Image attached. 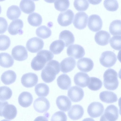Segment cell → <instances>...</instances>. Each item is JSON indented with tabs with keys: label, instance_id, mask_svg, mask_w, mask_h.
Returning <instances> with one entry per match:
<instances>
[{
	"label": "cell",
	"instance_id": "cell-1",
	"mask_svg": "<svg viewBox=\"0 0 121 121\" xmlns=\"http://www.w3.org/2000/svg\"><path fill=\"white\" fill-rule=\"evenodd\" d=\"M60 63L53 60L49 61L42 70L41 77L45 82H52L55 79L56 75L60 72Z\"/></svg>",
	"mask_w": 121,
	"mask_h": 121
},
{
	"label": "cell",
	"instance_id": "cell-2",
	"mask_svg": "<svg viewBox=\"0 0 121 121\" xmlns=\"http://www.w3.org/2000/svg\"><path fill=\"white\" fill-rule=\"evenodd\" d=\"M53 57V54L50 51L46 50H41L32 60L31 64V67L35 71L41 70L46 63L52 60Z\"/></svg>",
	"mask_w": 121,
	"mask_h": 121
},
{
	"label": "cell",
	"instance_id": "cell-3",
	"mask_svg": "<svg viewBox=\"0 0 121 121\" xmlns=\"http://www.w3.org/2000/svg\"><path fill=\"white\" fill-rule=\"evenodd\" d=\"M103 83L105 87L108 90H114L119 85L117 72L114 69H109L104 73Z\"/></svg>",
	"mask_w": 121,
	"mask_h": 121
},
{
	"label": "cell",
	"instance_id": "cell-4",
	"mask_svg": "<svg viewBox=\"0 0 121 121\" xmlns=\"http://www.w3.org/2000/svg\"><path fill=\"white\" fill-rule=\"evenodd\" d=\"M17 113V108L14 105L9 104L7 101H0V116L11 120L16 117Z\"/></svg>",
	"mask_w": 121,
	"mask_h": 121
},
{
	"label": "cell",
	"instance_id": "cell-5",
	"mask_svg": "<svg viewBox=\"0 0 121 121\" xmlns=\"http://www.w3.org/2000/svg\"><path fill=\"white\" fill-rule=\"evenodd\" d=\"M100 64L103 66L110 68L113 66L117 60V57L115 53L110 51L103 52L99 58Z\"/></svg>",
	"mask_w": 121,
	"mask_h": 121
},
{
	"label": "cell",
	"instance_id": "cell-6",
	"mask_svg": "<svg viewBox=\"0 0 121 121\" xmlns=\"http://www.w3.org/2000/svg\"><path fill=\"white\" fill-rule=\"evenodd\" d=\"M119 117V110L117 107L111 104L108 106L100 118L101 121H115Z\"/></svg>",
	"mask_w": 121,
	"mask_h": 121
},
{
	"label": "cell",
	"instance_id": "cell-7",
	"mask_svg": "<svg viewBox=\"0 0 121 121\" xmlns=\"http://www.w3.org/2000/svg\"><path fill=\"white\" fill-rule=\"evenodd\" d=\"M44 45V43L43 40L37 37H34L27 41L26 48L30 52L36 53L42 49Z\"/></svg>",
	"mask_w": 121,
	"mask_h": 121
},
{
	"label": "cell",
	"instance_id": "cell-8",
	"mask_svg": "<svg viewBox=\"0 0 121 121\" xmlns=\"http://www.w3.org/2000/svg\"><path fill=\"white\" fill-rule=\"evenodd\" d=\"M74 17L73 12L71 10L69 9L60 13L58 17L57 22L61 26H66L72 23Z\"/></svg>",
	"mask_w": 121,
	"mask_h": 121
},
{
	"label": "cell",
	"instance_id": "cell-9",
	"mask_svg": "<svg viewBox=\"0 0 121 121\" xmlns=\"http://www.w3.org/2000/svg\"><path fill=\"white\" fill-rule=\"evenodd\" d=\"M104 109V106L101 103L98 102H93L88 106L87 112L91 117L96 118L102 115Z\"/></svg>",
	"mask_w": 121,
	"mask_h": 121
},
{
	"label": "cell",
	"instance_id": "cell-10",
	"mask_svg": "<svg viewBox=\"0 0 121 121\" xmlns=\"http://www.w3.org/2000/svg\"><path fill=\"white\" fill-rule=\"evenodd\" d=\"M88 18V15L85 13L78 12L75 15L73 24L76 28L79 30L83 29L86 26Z\"/></svg>",
	"mask_w": 121,
	"mask_h": 121
},
{
	"label": "cell",
	"instance_id": "cell-11",
	"mask_svg": "<svg viewBox=\"0 0 121 121\" xmlns=\"http://www.w3.org/2000/svg\"><path fill=\"white\" fill-rule=\"evenodd\" d=\"M50 103L48 99L45 97H40L36 99L33 103L34 109L40 113L46 112L49 109Z\"/></svg>",
	"mask_w": 121,
	"mask_h": 121
},
{
	"label": "cell",
	"instance_id": "cell-12",
	"mask_svg": "<svg viewBox=\"0 0 121 121\" xmlns=\"http://www.w3.org/2000/svg\"><path fill=\"white\" fill-rule=\"evenodd\" d=\"M68 56L75 59H79L83 57L85 52L83 48L81 46L74 44L70 46L67 49Z\"/></svg>",
	"mask_w": 121,
	"mask_h": 121
},
{
	"label": "cell",
	"instance_id": "cell-13",
	"mask_svg": "<svg viewBox=\"0 0 121 121\" xmlns=\"http://www.w3.org/2000/svg\"><path fill=\"white\" fill-rule=\"evenodd\" d=\"M103 22L100 17L96 14H93L89 17L88 26L91 31L96 32L100 30L102 27Z\"/></svg>",
	"mask_w": 121,
	"mask_h": 121
},
{
	"label": "cell",
	"instance_id": "cell-14",
	"mask_svg": "<svg viewBox=\"0 0 121 121\" xmlns=\"http://www.w3.org/2000/svg\"><path fill=\"white\" fill-rule=\"evenodd\" d=\"M83 89L77 86L70 88L68 91V95L72 102H78L81 100L84 96Z\"/></svg>",
	"mask_w": 121,
	"mask_h": 121
},
{
	"label": "cell",
	"instance_id": "cell-15",
	"mask_svg": "<svg viewBox=\"0 0 121 121\" xmlns=\"http://www.w3.org/2000/svg\"><path fill=\"white\" fill-rule=\"evenodd\" d=\"M12 55L15 60L21 61L26 59L28 57V52L26 48L21 45L15 46L12 49Z\"/></svg>",
	"mask_w": 121,
	"mask_h": 121
},
{
	"label": "cell",
	"instance_id": "cell-16",
	"mask_svg": "<svg viewBox=\"0 0 121 121\" xmlns=\"http://www.w3.org/2000/svg\"><path fill=\"white\" fill-rule=\"evenodd\" d=\"M38 82V77L35 74L29 73L23 74L21 78L22 85L27 88H30L35 86Z\"/></svg>",
	"mask_w": 121,
	"mask_h": 121
},
{
	"label": "cell",
	"instance_id": "cell-17",
	"mask_svg": "<svg viewBox=\"0 0 121 121\" xmlns=\"http://www.w3.org/2000/svg\"><path fill=\"white\" fill-rule=\"evenodd\" d=\"M23 26V23L21 19H18L13 21L9 25L8 31L12 35L18 34L22 35L23 31L22 30Z\"/></svg>",
	"mask_w": 121,
	"mask_h": 121
},
{
	"label": "cell",
	"instance_id": "cell-18",
	"mask_svg": "<svg viewBox=\"0 0 121 121\" xmlns=\"http://www.w3.org/2000/svg\"><path fill=\"white\" fill-rule=\"evenodd\" d=\"M94 63L91 59L83 57L79 59L77 62V66L80 71L88 72L91 71L94 67Z\"/></svg>",
	"mask_w": 121,
	"mask_h": 121
},
{
	"label": "cell",
	"instance_id": "cell-19",
	"mask_svg": "<svg viewBox=\"0 0 121 121\" xmlns=\"http://www.w3.org/2000/svg\"><path fill=\"white\" fill-rule=\"evenodd\" d=\"M110 38L111 36L109 33L103 30L96 33L95 36V39L96 43L102 46H105L108 44Z\"/></svg>",
	"mask_w": 121,
	"mask_h": 121
},
{
	"label": "cell",
	"instance_id": "cell-20",
	"mask_svg": "<svg viewBox=\"0 0 121 121\" xmlns=\"http://www.w3.org/2000/svg\"><path fill=\"white\" fill-rule=\"evenodd\" d=\"M84 113L83 107L80 105L75 104L72 106L68 112V115L70 119L76 120L81 118Z\"/></svg>",
	"mask_w": 121,
	"mask_h": 121
},
{
	"label": "cell",
	"instance_id": "cell-21",
	"mask_svg": "<svg viewBox=\"0 0 121 121\" xmlns=\"http://www.w3.org/2000/svg\"><path fill=\"white\" fill-rule=\"evenodd\" d=\"M76 61L71 57L65 58L60 63V71L62 72L66 73L72 70L75 67Z\"/></svg>",
	"mask_w": 121,
	"mask_h": 121
},
{
	"label": "cell",
	"instance_id": "cell-22",
	"mask_svg": "<svg viewBox=\"0 0 121 121\" xmlns=\"http://www.w3.org/2000/svg\"><path fill=\"white\" fill-rule=\"evenodd\" d=\"M56 103L59 109L64 112L69 110L71 106L70 100L67 96L64 95L59 96L56 98Z\"/></svg>",
	"mask_w": 121,
	"mask_h": 121
},
{
	"label": "cell",
	"instance_id": "cell-23",
	"mask_svg": "<svg viewBox=\"0 0 121 121\" xmlns=\"http://www.w3.org/2000/svg\"><path fill=\"white\" fill-rule=\"evenodd\" d=\"M89 77L86 73L79 72L76 73L74 77V81L75 84L82 88L87 86Z\"/></svg>",
	"mask_w": 121,
	"mask_h": 121
},
{
	"label": "cell",
	"instance_id": "cell-24",
	"mask_svg": "<svg viewBox=\"0 0 121 121\" xmlns=\"http://www.w3.org/2000/svg\"><path fill=\"white\" fill-rule=\"evenodd\" d=\"M32 94L27 91H24L21 93L18 97V102L22 107L24 108L29 107L32 104L33 101Z\"/></svg>",
	"mask_w": 121,
	"mask_h": 121
},
{
	"label": "cell",
	"instance_id": "cell-25",
	"mask_svg": "<svg viewBox=\"0 0 121 121\" xmlns=\"http://www.w3.org/2000/svg\"><path fill=\"white\" fill-rule=\"evenodd\" d=\"M59 39L64 42L65 46L66 47L73 44L75 40L73 34L68 30H64L61 31L59 34Z\"/></svg>",
	"mask_w": 121,
	"mask_h": 121
},
{
	"label": "cell",
	"instance_id": "cell-26",
	"mask_svg": "<svg viewBox=\"0 0 121 121\" xmlns=\"http://www.w3.org/2000/svg\"><path fill=\"white\" fill-rule=\"evenodd\" d=\"M99 98L102 102L107 103H111L117 102V95L112 92L104 91L101 92Z\"/></svg>",
	"mask_w": 121,
	"mask_h": 121
},
{
	"label": "cell",
	"instance_id": "cell-27",
	"mask_svg": "<svg viewBox=\"0 0 121 121\" xmlns=\"http://www.w3.org/2000/svg\"><path fill=\"white\" fill-rule=\"evenodd\" d=\"M57 84L59 87L63 90H68L71 86V80L69 77L65 74H62L57 78Z\"/></svg>",
	"mask_w": 121,
	"mask_h": 121
},
{
	"label": "cell",
	"instance_id": "cell-28",
	"mask_svg": "<svg viewBox=\"0 0 121 121\" xmlns=\"http://www.w3.org/2000/svg\"><path fill=\"white\" fill-rule=\"evenodd\" d=\"M17 75L13 71L9 70L4 72L1 75V79L5 85H9L14 82L16 80Z\"/></svg>",
	"mask_w": 121,
	"mask_h": 121
},
{
	"label": "cell",
	"instance_id": "cell-29",
	"mask_svg": "<svg viewBox=\"0 0 121 121\" xmlns=\"http://www.w3.org/2000/svg\"><path fill=\"white\" fill-rule=\"evenodd\" d=\"M19 6L21 10L24 13L27 14L32 13L35 10V3L31 0H22Z\"/></svg>",
	"mask_w": 121,
	"mask_h": 121
},
{
	"label": "cell",
	"instance_id": "cell-30",
	"mask_svg": "<svg viewBox=\"0 0 121 121\" xmlns=\"http://www.w3.org/2000/svg\"><path fill=\"white\" fill-rule=\"evenodd\" d=\"M14 60L11 55L7 53H0V65L4 68H9L12 66Z\"/></svg>",
	"mask_w": 121,
	"mask_h": 121
},
{
	"label": "cell",
	"instance_id": "cell-31",
	"mask_svg": "<svg viewBox=\"0 0 121 121\" xmlns=\"http://www.w3.org/2000/svg\"><path fill=\"white\" fill-rule=\"evenodd\" d=\"M21 14L19 8L16 5H12L9 7L7 11L6 15L8 18L11 20L18 18Z\"/></svg>",
	"mask_w": 121,
	"mask_h": 121
},
{
	"label": "cell",
	"instance_id": "cell-32",
	"mask_svg": "<svg viewBox=\"0 0 121 121\" xmlns=\"http://www.w3.org/2000/svg\"><path fill=\"white\" fill-rule=\"evenodd\" d=\"M65 44L62 40H58L53 41L50 44L49 50L54 54H60L64 48Z\"/></svg>",
	"mask_w": 121,
	"mask_h": 121
},
{
	"label": "cell",
	"instance_id": "cell-33",
	"mask_svg": "<svg viewBox=\"0 0 121 121\" xmlns=\"http://www.w3.org/2000/svg\"><path fill=\"white\" fill-rule=\"evenodd\" d=\"M35 90L38 96L46 97L48 94L49 88L46 84L41 83L37 84L35 87Z\"/></svg>",
	"mask_w": 121,
	"mask_h": 121
},
{
	"label": "cell",
	"instance_id": "cell-34",
	"mask_svg": "<svg viewBox=\"0 0 121 121\" xmlns=\"http://www.w3.org/2000/svg\"><path fill=\"white\" fill-rule=\"evenodd\" d=\"M27 21L30 25L33 26L37 27L41 24L42 19L41 16L39 14L33 13L29 15Z\"/></svg>",
	"mask_w": 121,
	"mask_h": 121
},
{
	"label": "cell",
	"instance_id": "cell-35",
	"mask_svg": "<svg viewBox=\"0 0 121 121\" xmlns=\"http://www.w3.org/2000/svg\"><path fill=\"white\" fill-rule=\"evenodd\" d=\"M36 34L39 37L43 39H46L51 35L52 31L47 26H42L36 29Z\"/></svg>",
	"mask_w": 121,
	"mask_h": 121
},
{
	"label": "cell",
	"instance_id": "cell-36",
	"mask_svg": "<svg viewBox=\"0 0 121 121\" xmlns=\"http://www.w3.org/2000/svg\"><path fill=\"white\" fill-rule=\"evenodd\" d=\"M109 30L113 35H121V21L116 20L113 21L110 24Z\"/></svg>",
	"mask_w": 121,
	"mask_h": 121
},
{
	"label": "cell",
	"instance_id": "cell-37",
	"mask_svg": "<svg viewBox=\"0 0 121 121\" xmlns=\"http://www.w3.org/2000/svg\"><path fill=\"white\" fill-rule=\"evenodd\" d=\"M102 86V82L99 79L95 77H90L87 86L90 89L97 91L101 88Z\"/></svg>",
	"mask_w": 121,
	"mask_h": 121
},
{
	"label": "cell",
	"instance_id": "cell-38",
	"mask_svg": "<svg viewBox=\"0 0 121 121\" xmlns=\"http://www.w3.org/2000/svg\"><path fill=\"white\" fill-rule=\"evenodd\" d=\"M12 95L11 90L6 86L0 87V100L3 101L10 99Z\"/></svg>",
	"mask_w": 121,
	"mask_h": 121
},
{
	"label": "cell",
	"instance_id": "cell-39",
	"mask_svg": "<svg viewBox=\"0 0 121 121\" xmlns=\"http://www.w3.org/2000/svg\"><path fill=\"white\" fill-rule=\"evenodd\" d=\"M69 5V0H56L54 3L55 9L60 12L64 11L67 10Z\"/></svg>",
	"mask_w": 121,
	"mask_h": 121
},
{
	"label": "cell",
	"instance_id": "cell-40",
	"mask_svg": "<svg viewBox=\"0 0 121 121\" xmlns=\"http://www.w3.org/2000/svg\"><path fill=\"white\" fill-rule=\"evenodd\" d=\"M73 5L77 10L84 11L88 8L89 4L87 0H74Z\"/></svg>",
	"mask_w": 121,
	"mask_h": 121
},
{
	"label": "cell",
	"instance_id": "cell-41",
	"mask_svg": "<svg viewBox=\"0 0 121 121\" xmlns=\"http://www.w3.org/2000/svg\"><path fill=\"white\" fill-rule=\"evenodd\" d=\"M103 4L106 9L110 11H116L119 7L118 4L117 0H104Z\"/></svg>",
	"mask_w": 121,
	"mask_h": 121
},
{
	"label": "cell",
	"instance_id": "cell-42",
	"mask_svg": "<svg viewBox=\"0 0 121 121\" xmlns=\"http://www.w3.org/2000/svg\"><path fill=\"white\" fill-rule=\"evenodd\" d=\"M11 44L9 37L4 35H0V50L4 51L8 49Z\"/></svg>",
	"mask_w": 121,
	"mask_h": 121
},
{
	"label": "cell",
	"instance_id": "cell-43",
	"mask_svg": "<svg viewBox=\"0 0 121 121\" xmlns=\"http://www.w3.org/2000/svg\"><path fill=\"white\" fill-rule=\"evenodd\" d=\"M110 43L111 47L114 49L120 50L121 49V36H114L110 39Z\"/></svg>",
	"mask_w": 121,
	"mask_h": 121
},
{
	"label": "cell",
	"instance_id": "cell-44",
	"mask_svg": "<svg viewBox=\"0 0 121 121\" xmlns=\"http://www.w3.org/2000/svg\"><path fill=\"white\" fill-rule=\"evenodd\" d=\"M67 116L65 113L61 111H58L53 114L51 121H66Z\"/></svg>",
	"mask_w": 121,
	"mask_h": 121
},
{
	"label": "cell",
	"instance_id": "cell-45",
	"mask_svg": "<svg viewBox=\"0 0 121 121\" xmlns=\"http://www.w3.org/2000/svg\"><path fill=\"white\" fill-rule=\"evenodd\" d=\"M8 24L6 19L4 18L0 17V34H2L6 31Z\"/></svg>",
	"mask_w": 121,
	"mask_h": 121
},
{
	"label": "cell",
	"instance_id": "cell-46",
	"mask_svg": "<svg viewBox=\"0 0 121 121\" xmlns=\"http://www.w3.org/2000/svg\"><path fill=\"white\" fill-rule=\"evenodd\" d=\"M89 3L92 4L96 5L99 4L102 0H88Z\"/></svg>",
	"mask_w": 121,
	"mask_h": 121
},
{
	"label": "cell",
	"instance_id": "cell-47",
	"mask_svg": "<svg viewBox=\"0 0 121 121\" xmlns=\"http://www.w3.org/2000/svg\"><path fill=\"white\" fill-rule=\"evenodd\" d=\"M45 2L49 3H53L56 0H44Z\"/></svg>",
	"mask_w": 121,
	"mask_h": 121
},
{
	"label": "cell",
	"instance_id": "cell-48",
	"mask_svg": "<svg viewBox=\"0 0 121 121\" xmlns=\"http://www.w3.org/2000/svg\"><path fill=\"white\" fill-rule=\"evenodd\" d=\"M1 11V8L0 5V14Z\"/></svg>",
	"mask_w": 121,
	"mask_h": 121
},
{
	"label": "cell",
	"instance_id": "cell-49",
	"mask_svg": "<svg viewBox=\"0 0 121 121\" xmlns=\"http://www.w3.org/2000/svg\"><path fill=\"white\" fill-rule=\"evenodd\" d=\"M5 0H0V1H3Z\"/></svg>",
	"mask_w": 121,
	"mask_h": 121
},
{
	"label": "cell",
	"instance_id": "cell-50",
	"mask_svg": "<svg viewBox=\"0 0 121 121\" xmlns=\"http://www.w3.org/2000/svg\"><path fill=\"white\" fill-rule=\"evenodd\" d=\"M33 0V1H38L39 0Z\"/></svg>",
	"mask_w": 121,
	"mask_h": 121
}]
</instances>
